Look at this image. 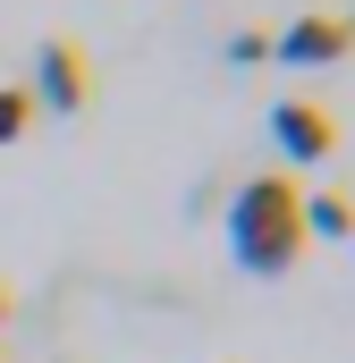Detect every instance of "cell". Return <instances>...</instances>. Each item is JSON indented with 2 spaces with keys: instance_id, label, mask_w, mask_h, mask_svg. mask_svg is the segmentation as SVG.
I'll use <instances>...</instances> for the list:
<instances>
[{
  "instance_id": "8992f818",
  "label": "cell",
  "mask_w": 355,
  "mask_h": 363,
  "mask_svg": "<svg viewBox=\"0 0 355 363\" xmlns=\"http://www.w3.org/2000/svg\"><path fill=\"white\" fill-rule=\"evenodd\" d=\"M26 127H34V93H26V85H0V144H17Z\"/></svg>"
},
{
  "instance_id": "7a4b0ae2",
  "label": "cell",
  "mask_w": 355,
  "mask_h": 363,
  "mask_svg": "<svg viewBox=\"0 0 355 363\" xmlns=\"http://www.w3.org/2000/svg\"><path fill=\"white\" fill-rule=\"evenodd\" d=\"M34 77H43V85H34V101H43L51 118H77V110L93 101V60L77 51V43H68V34H51V43H43Z\"/></svg>"
},
{
  "instance_id": "6da1fadb",
  "label": "cell",
  "mask_w": 355,
  "mask_h": 363,
  "mask_svg": "<svg viewBox=\"0 0 355 363\" xmlns=\"http://www.w3.org/2000/svg\"><path fill=\"white\" fill-rule=\"evenodd\" d=\"M229 254H237V271H254V279L296 271V254H305V194H296V178L263 169V178H246L229 194Z\"/></svg>"
},
{
  "instance_id": "5b68a950",
  "label": "cell",
  "mask_w": 355,
  "mask_h": 363,
  "mask_svg": "<svg viewBox=\"0 0 355 363\" xmlns=\"http://www.w3.org/2000/svg\"><path fill=\"white\" fill-rule=\"evenodd\" d=\"M305 237H355V203L347 194H305Z\"/></svg>"
},
{
  "instance_id": "277c9868",
  "label": "cell",
  "mask_w": 355,
  "mask_h": 363,
  "mask_svg": "<svg viewBox=\"0 0 355 363\" xmlns=\"http://www.w3.org/2000/svg\"><path fill=\"white\" fill-rule=\"evenodd\" d=\"M271 144L288 152V161H330L339 152V118L322 110V101H271Z\"/></svg>"
},
{
  "instance_id": "ba28073f",
  "label": "cell",
  "mask_w": 355,
  "mask_h": 363,
  "mask_svg": "<svg viewBox=\"0 0 355 363\" xmlns=\"http://www.w3.org/2000/svg\"><path fill=\"white\" fill-rule=\"evenodd\" d=\"M0 321H9V287H0Z\"/></svg>"
},
{
  "instance_id": "3957f363",
  "label": "cell",
  "mask_w": 355,
  "mask_h": 363,
  "mask_svg": "<svg viewBox=\"0 0 355 363\" xmlns=\"http://www.w3.org/2000/svg\"><path fill=\"white\" fill-rule=\"evenodd\" d=\"M271 51L296 60V68L347 60V51H355V17H347V9H305V17H288V34H271Z\"/></svg>"
},
{
  "instance_id": "52a82bcc",
  "label": "cell",
  "mask_w": 355,
  "mask_h": 363,
  "mask_svg": "<svg viewBox=\"0 0 355 363\" xmlns=\"http://www.w3.org/2000/svg\"><path fill=\"white\" fill-rule=\"evenodd\" d=\"M229 60H246V68H254V60H271V34H263V26H246V34H229Z\"/></svg>"
}]
</instances>
